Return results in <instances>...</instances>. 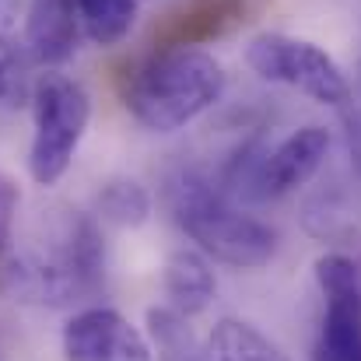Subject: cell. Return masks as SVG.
Returning <instances> with one entry per match:
<instances>
[{
    "label": "cell",
    "mask_w": 361,
    "mask_h": 361,
    "mask_svg": "<svg viewBox=\"0 0 361 361\" xmlns=\"http://www.w3.org/2000/svg\"><path fill=\"white\" fill-rule=\"evenodd\" d=\"M204 361H288L281 348L259 334L245 319H221L207 344H204Z\"/></svg>",
    "instance_id": "cell-12"
},
{
    "label": "cell",
    "mask_w": 361,
    "mask_h": 361,
    "mask_svg": "<svg viewBox=\"0 0 361 361\" xmlns=\"http://www.w3.org/2000/svg\"><path fill=\"white\" fill-rule=\"evenodd\" d=\"M4 95H7V67L0 63V99H4Z\"/></svg>",
    "instance_id": "cell-18"
},
{
    "label": "cell",
    "mask_w": 361,
    "mask_h": 361,
    "mask_svg": "<svg viewBox=\"0 0 361 361\" xmlns=\"http://www.w3.org/2000/svg\"><path fill=\"white\" fill-rule=\"evenodd\" d=\"M14 211H18V186L14 179H7L0 172V256L11 242V228H14Z\"/></svg>",
    "instance_id": "cell-16"
},
{
    "label": "cell",
    "mask_w": 361,
    "mask_h": 361,
    "mask_svg": "<svg viewBox=\"0 0 361 361\" xmlns=\"http://www.w3.org/2000/svg\"><path fill=\"white\" fill-rule=\"evenodd\" d=\"M316 284L323 291V319L312 348L316 361H361V274L344 252L316 259Z\"/></svg>",
    "instance_id": "cell-7"
},
{
    "label": "cell",
    "mask_w": 361,
    "mask_h": 361,
    "mask_svg": "<svg viewBox=\"0 0 361 361\" xmlns=\"http://www.w3.org/2000/svg\"><path fill=\"white\" fill-rule=\"evenodd\" d=\"M242 0H186L158 28V46H200L228 35L242 21Z\"/></svg>",
    "instance_id": "cell-10"
},
{
    "label": "cell",
    "mask_w": 361,
    "mask_h": 361,
    "mask_svg": "<svg viewBox=\"0 0 361 361\" xmlns=\"http://www.w3.org/2000/svg\"><path fill=\"white\" fill-rule=\"evenodd\" d=\"M330 151L326 126H302L288 133L277 147H263L259 140L242 144L225 169V193L245 200H277L291 190L305 186Z\"/></svg>",
    "instance_id": "cell-4"
},
{
    "label": "cell",
    "mask_w": 361,
    "mask_h": 361,
    "mask_svg": "<svg viewBox=\"0 0 361 361\" xmlns=\"http://www.w3.org/2000/svg\"><path fill=\"white\" fill-rule=\"evenodd\" d=\"M78 35H81L78 0H32L28 4L25 42L39 63L46 67L67 63L78 53Z\"/></svg>",
    "instance_id": "cell-9"
},
{
    "label": "cell",
    "mask_w": 361,
    "mask_h": 361,
    "mask_svg": "<svg viewBox=\"0 0 361 361\" xmlns=\"http://www.w3.org/2000/svg\"><path fill=\"white\" fill-rule=\"evenodd\" d=\"M78 18L92 42L116 46L137 21V0H78Z\"/></svg>",
    "instance_id": "cell-13"
},
{
    "label": "cell",
    "mask_w": 361,
    "mask_h": 361,
    "mask_svg": "<svg viewBox=\"0 0 361 361\" xmlns=\"http://www.w3.org/2000/svg\"><path fill=\"white\" fill-rule=\"evenodd\" d=\"M165 204L172 221L197 242L200 252L228 267L256 270L277 252V232L235 207L232 197L197 169H183L169 179Z\"/></svg>",
    "instance_id": "cell-3"
},
{
    "label": "cell",
    "mask_w": 361,
    "mask_h": 361,
    "mask_svg": "<svg viewBox=\"0 0 361 361\" xmlns=\"http://www.w3.org/2000/svg\"><path fill=\"white\" fill-rule=\"evenodd\" d=\"M225 95L221 63L197 46H154L123 74V106L151 133H176Z\"/></svg>",
    "instance_id": "cell-2"
},
{
    "label": "cell",
    "mask_w": 361,
    "mask_h": 361,
    "mask_svg": "<svg viewBox=\"0 0 361 361\" xmlns=\"http://www.w3.org/2000/svg\"><path fill=\"white\" fill-rule=\"evenodd\" d=\"M161 284H165L169 309L183 312L186 319L207 312V305L214 302V291H218V281H214L211 263L200 252H193V249H179V252L169 256L165 274H161Z\"/></svg>",
    "instance_id": "cell-11"
},
{
    "label": "cell",
    "mask_w": 361,
    "mask_h": 361,
    "mask_svg": "<svg viewBox=\"0 0 361 361\" xmlns=\"http://www.w3.org/2000/svg\"><path fill=\"white\" fill-rule=\"evenodd\" d=\"M35 133L28 147V169L39 186H53L71 169L78 144L88 130V92L67 74H42L32 92Z\"/></svg>",
    "instance_id": "cell-5"
},
{
    "label": "cell",
    "mask_w": 361,
    "mask_h": 361,
    "mask_svg": "<svg viewBox=\"0 0 361 361\" xmlns=\"http://www.w3.org/2000/svg\"><path fill=\"white\" fill-rule=\"evenodd\" d=\"M245 63L270 85L295 88L319 106L351 113V85L337 60L316 42L291 39L281 32H259L245 46Z\"/></svg>",
    "instance_id": "cell-6"
},
{
    "label": "cell",
    "mask_w": 361,
    "mask_h": 361,
    "mask_svg": "<svg viewBox=\"0 0 361 361\" xmlns=\"http://www.w3.org/2000/svg\"><path fill=\"white\" fill-rule=\"evenodd\" d=\"M102 274L106 249L99 225L81 211H63L46 225L39 239H32L4 263L0 281L14 295V302L60 309L95 295Z\"/></svg>",
    "instance_id": "cell-1"
},
{
    "label": "cell",
    "mask_w": 361,
    "mask_h": 361,
    "mask_svg": "<svg viewBox=\"0 0 361 361\" xmlns=\"http://www.w3.org/2000/svg\"><path fill=\"white\" fill-rule=\"evenodd\" d=\"M147 330L158 348V361H204V344L190 330L186 316L176 309H151Z\"/></svg>",
    "instance_id": "cell-14"
},
{
    "label": "cell",
    "mask_w": 361,
    "mask_h": 361,
    "mask_svg": "<svg viewBox=\"0 0 361 361\" xmlns=\"http://www.w3.org/2000/svg\"><path fill=\"white\" fill-rule=\"evenodd\" d=\"M344 120L351 123V147H355V158H358V165H361V102L355 106V120L351 116H344Z\"/></svg>",
    "instance_id": "cell-17"
},
{
    "label": "cell",
    "mask_w": 361,
    "mask_h": 361,
    "mask_svg": "<svg viewBox=\"0 0 361 361\" xmlns=\"http://www.w3.org/2000/svg\"><path fill=\"white\" fill-rule=\"evenodd\" d=\"M99 214H102L106 221L123 225V228H137V225H144L147 214H151V197H147V190H144L140 183H133V179H113V183H106L102 193H99Z\"/></svg>",
    "instance_id": "cell-15"
},
{
    "label": "cell",
    "mask_w": 361,
    "mask_h": 361,
    "mask_svg": "<svg viewBox=\"0 0 361 361\" xmlns=\"http://www.w3.org/2000/svg\"><path fill=\"white\" fill-rule=\"evenodd\" d=\"M67 361H154L147 337L116 309H85L63 326Z\"/></svg>",
    "instance_id": "cell-8"
}]
</instances>
